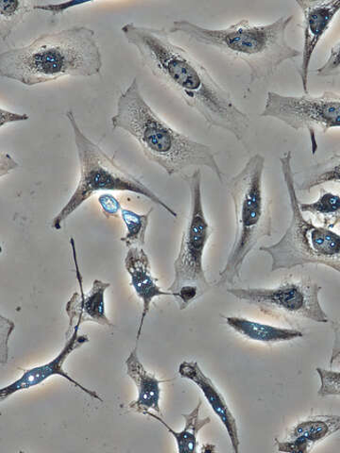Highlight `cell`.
I'll use <instances>...</instances> for the list:
<instances>
[{
    "mask_svg": "<svg viewBox=\"0 0 340 453\" xmlns=\"http://www.w3.org/2000/svg\"><path fill=\"white\" fill-rule=\"evenodd\" d=\"M121 32L153 76L176 92L209 127L228 132L244 143L250 129L247 113L205 65L170 39L165 28L127 23Z\"/></svg>",
    "mask_w": 340,
    "mask_h": 453,
    "instance_id": "obj_1",
    "label": "cell"
},
{
    "mask_svg": "<svg viewBox=\"0 0 340 453\" xmlns=\"http://www.w3.org/2000/svg\"><path fill=\"white\" fill-rule=\"evenodd\" d=\"M102 69L101 47L87 26L42 35L28 45L0 54V77L28 88L66 77L97 76Z\"/></svg>",
    "mask_w": 340,
    "mask_h": 453,
    "instance_id": "obj_2",
    "label": "cell"
},
{
    "mask_svg": "<svg viewBox=\"0 0 340 453\" xmlns=\"http://www.w3.org/2000/svg\"><path fill=\"white\" fill-rule=\"evenodd\" d=\"M112 129L135 138L146 158L172 177L190 167H206L223 183V173L210 146L191 139L163 120L142 95L135 78L120 96Z\"/></svg>",
    "mask_w": 340,
    "mask_h": 453,
    "instance_id": "obj_3",
    "label": "cell"
},
{
    "mask_svg": "<svg viewBox=\"0 0 340 453\" xmlns=\"http://www.w3.org/2000/svg\"><path fill=\"white\" fill-rule=\"evenodd\" d=\"M292 20V16H283L268 24L241 19L220 30L177 20L167 32L190 38L244 63L250 70L246 96L254 83L267 81L282 65L301 57L302 51L291 47L287 41V31Z\"/></svg>",
    "mask_w": 340,
    "mask_h": 453,
    "instance_id": "obj_4",
    "label": "cell"
},
{
    "mask_svg": "<svg viewBox=\"0 0 340 453\" xmlns=\"http://www.w3.org/2000/svg\"><path fill=\"white\" fill-rule=\"evenodd\" d=\"M265 164L261 154H254L236 175L227 180L234 204L236 235L217 280V288L236 285L248 255L260 240L273 235L271 205L264 188Z\"/></svg>",
    "mask_w": 340,
    "mask_h": 453,
    "instance_id": "obj_5",
    "label": "cell"
},
{
    "mask_svg": "<svg viewBox=\"0 0 340 453\" xmlns=\"http://www.w3.org/2000/svg\"><path fill=\"white\" fill-rule=\"evenodd\" d=\"M77 148L80 177L77 187L68 202L52 219V229L59 231L68 218L91 196L98 192H130L148 198L160 206L169 216L178 218L175 210L165 203L144 182L128 173L101 147L95 143L80 127L73 110L66 112Z\"/></svg>",
    "mask_w": 340,
    "mask_h": 453,
    "instance_id": "obj_6",
    "label": "cell"
},
{
    "mask_svg": "<svg viewBox=\"0 0 340 453\" xmlns=\"http://www.w3.org/2000/svg\"><path fill=\"white\" fill-rule=\"evenodd\" d=\"M280 164L290 198L291 218L287 231L278 242L263 246L259 250L271 257L272 272L322 265L340 274V234L305 219L297 195L292 152L283 153Z\"/></svg>",
    "mask_w": 340,
    "mask_h": 453,
    "instance_id": "obj_7",
    "label": "cell"
},
{
    "mask_svg": "<svg viewBox=\"0 0 340 453\" xmlns=\"http://www.w3.org/2000/svg\"><path fill=\"white\" fill-rule=\"evenodd\" d=\"M190 192V211L174 262V280L167 291L174 294L180 310L187 309L212 288L207 280L204 257L212 230L203 201V174L200 168L183 176Z\"/></svg>",
    "mask_w": 340,
    "mask_h": 453,
    "instance_id": "obj_8",
    "label": "cell"
},
{
    "mask_svg": "<svg viewBox=\"0 0 340 453\" xmlns=\"http://www.w3.org/2000/svg\"><path fill=\"white\" fill-rule=\"evenodd\" d=\"M321 289L310 280H290L273 288H232L226 291L267 316L328 323V315L320 302Z\"/></svg>",
    "mask_w": 340,
    "mask_h": 453,
    "instance_id": "obj_9",
    "label": "cell"
},
{
    "mask_svg": "<svg viewBox=\"0 0 340 453\" xmlns=\"http://www.w3.org/2000/svg\"><path fill=\"white\" fill-rule=\"evenodd\" d=\"M261 118L274 119L295 131L328 133L340 127V94L325 91L319 96H288L269 91Z\"/></svg>",
    "mask_w": 340,
    "mask_h": 453,
    "instance_id": "obj_10",
    "label": "cell"
},
{
    "mask_svg": "<svg viewBox=\"0 0 340 453\" xmlns=\"http://www.w3.org/2000/svg\"><path fill=\"white\" fill-rule=\"evenodd\" d=\"M80 328L81 327H77L73 334L66 335L65 346L58 356L53 360L45 365L27 370L18 380L2 388V390H0V402L4 403L14 394L40 386L50 377L58 375L71 382V384L81 392L88 394L91 398L104 403V399L101 395L83 387L78 380L71 378L64 368V365L70 354L80 349L82 345L89 342V337L87 334H79Z\"/></svg>",
    "mask_w": 340,
    "mask_h": 453,
    "instance_id": "obj_11",
    "label": "cell"
},
{
    "mask_svg": "<svg viewBox=\"0 0 340 453\" xmlns=\"http://www.w3.org/2000/svg\"><path fill=\"white\" fill-rule=\"evenodd\" d=\"M70 246L73 249L80 291L74 292L66 304V313L68 317V328L66 335L73 334L84 322H95L112 327V324L106 315L105 308V292L111 287V283L95 280L91 290L89 293H84L83 279L79 266L74 238H70Z\"/></svg>",
    "mask_w": 340,
    "mask_h": 453,
    "instance_id": "obj_12",
    "label": "cell"
},
{
    "mask_svg": "<svg viewBox=\"0 0 340 453\" xmlns=\"http://www.w3.org/2000/svg\"><path fill=\"white\" fill-rule=\"evenodd\" d=\"M302 12L304 45L299 68L303 90L309 94V70L312 58L321 39L328 32L336 14L340 12V0L336 2H305L296 0Z\"/></svg>",
    "mask_w": 340,
    "mask_h": 453,
    "instance_id": "obj_13",
    "label": "cell"
},
{
    "mask_svg": "<svg viewBox=\"0 0 340 453\" xmlns=\"http://www.w3.org/2000/svg\"><path fill=\"white\" fill-rule=\"evenodd\" d=\"M339 431L340 416H311L295 424L282 441L275 439V444L282 452L309 453Z\"/></svg>",
    "mask_w": 340,
    "mask_h": 453,
    "instance_id": "obj_14",
    "label": "cell"
},
{
    "mask_svg": "<svg viewBox=\"0 0 340 453\" xmlns=\"http://www.w3.org/2000/svg\"><path fill=\"white\" fill-rule=\"evenodd\" d=\"M124 263L126 271L131 277L132 287L143 304L136 335V339L139 340L152 301L162 296H174V294L162 290L156 282L151 273L150 258L143 248H129Z\"/></svg>",
    "mask_w": 340,
    "mask_h": 453,
    "instance_id": "obj_15",
    "label": "cell"
},
{
    "mask_svg": "<svg viewBox=\"0 0 340 453\" xmlns=\"http://www.w3.org/2000/svg\"><path fill=\"white\" fill-rule=\"evenodd\" d=\"M178 372L180 376L191 380L201 389L210 407L214 411L228 434L233 450L238 452L240 438L236 419L214 382L205 374L197 362L183 361L179 365Z\"/></svg>",
    "mask_w": 340,
    "mask_h": 453,
    "instance_id": "obj_16",
    "label": "cell"
},
{
    "mask_svg": "<svg viewBox=\"0 0 340 453\" xmlns=\"http://www.w3.org/2000/svg\"><path fill=\"white\" fill-rule=\"evenodd\" d=\"M125 365L128 376L134 380L138 390L137 399L128 404V408L144 416L151 411L162 415L160 400L161 384L164 381L146 370L138 357L136 349L131 351Z\"/></svg>",
    "mask_w": 340,
    "mask_h": 453,
    "instance_id": "obj_17",
    "label": "cell"
},
{
    "mask_svg": "<svg viewBox=\"0 0 340 453\" xmlns=\"http://www.w3.org/2000/svg\"><path fill=\"white\" fill-rule=\"evenodd\" d=\"M227 324L241 336L252 342L265 344H275L292 342L305 336L299 330L276 327V326L253 321L246 318L227 317Z\"/></svg>",
    "mask_w": 340,
    "mask_h": 453,
    "instance_id": "obj_18",
    "label": "cell"
},
{
    "mask_svg": "<svg viewBox=\"0 0 340 453\" xmlns=\"http://www.w3.org/2000/svg\"><path fill=\"white\" fill-rule=\"evenodd\" d=\"M202 405L203 403L200 400L190 413L182 415L184 428L181 432L174 431L160 416L152 414L151 412H148L145 416L158 420L170 434L174 435L179 452L193 453L197 451L198 446V433L211 422L208 417L205 418H200Z\"/></svg>",
    "mask_w": 340,
    "mask_h": 453,
    "instance_id": "obj_19",
    "label": "cell"
},
{
    "mask_svg": "<svg viewBox=\"0 0 340 453\" xmlns=\"http://www.w3.org/2000/svg\"><path fill=\"white\" fill-rule=\"evenodd\" d=\"M329 182L340 183V153L310 166L302 178L295 179L297 192H309Z\"/></svg>",
    "mask_w": 340,
    "mask_h": 453,
    "instance_id": "obj_20",
    "label": "cell"
},
{
    "mask_svg": "<svg viewBox=\"0 0 340 453\" xmlns=\"http://www.w3.org/2000/svg\"><path fill=\"white\" fill-rule=\"evenodd\" d=\"M304 214L314 216L322 226L333 230L340 224V196L321 188L318 200L311 203H300Z\"/></svg>",
    "mask_w": 340,
    "mask_h": 453,
    "instance_id": "obj_21",
    "label": "cell"
},
{
    "mask_svg": "<svg viewBox=\"0 0 340 453\" xmlns=\"http://www.w3.org/2000/svg\"><path fill=\"white\" fill-rule=\"evenodd\" d=\"M37 4L35 2H18V0L0 2V38L3 42L10 37L26 14L35 11Z\"/></svg>",
    "mask_w": 340,
    "mask_h": 453,
    "instance_id": "obj_22",
    "label": "cell"
},
{
    "mask_svg": "<svg viewBox=\"0 0 340 453\" xmlns=\"http://www.w3.org/2000/svg\"><path fill=\"white\" fill-rule=\"evenodd\" d=\"M120 214L127 229L125 236L121 238V242L128 249L133 247L143 248L151 210L147 214L140 215L132 210L122 208Z\"/></svg>",
    "mask_w": 340,
    "mask_h": 453,
    "instance_id": "obj_23",
    "label": "cell"
},
{
    "mask_svg": "<svg viewBox=\"0 0 340 453\" xmlns=\"http://www.w3.org/2000/svg\"><path fill=\"white\" fill-rule=\"evenodd\" d=\"M316 372L321 379L318 395L321 398H325V396H340V372L325 370L322 367H317Z\"/></svg>",
    "mask_w": 340,
    "mask_h": 453,
    "instance_id": "obj_24",
    "label": "cell"
},
{
    "mask_svg": "<svg viewBox=\"0 0 340 453\" xmlns=\"http://www.w3.org/2000/svg\"><path fill=\"white\" fill-rule=\"evenodd\" d=\"M316 74L321 78L340 76V39L331 49L328 60L316 70Z\"/></svg>",
    "mask_w": 340,
    "mask_h": 453,
    "instance_id": "obj_25",
    "label": "cell"
},
{
    "mask_svg": "<svg viewBox=\"0 0 340 453\" xmlns=\"http://www.w3.org/2000/svg\"><path fill=\"white\" fill-rule=\"evenodd\" d=\"M98 203L101 204L104 215L108 219L116 218L122 210L118 198L110 193L99 196Z\"/></svg>",
    "mask_w": 340,
    "mask_h": 453,
    "instance_id": "obj_26",
    "label": "cell"
},
{
    "mask_svg": "<svg viewBox=\"0 0 340 453\" xmlns=\"http://www.w3.org/2000/svg\"><path fill=\"white\" fill-rule=\"evenodd\" d=\"M85 4H85V3H78V2H69V3H62V4H44L38 3L35 6V11H42V12H48L54 16H58V14H62L66 11L71 8L85 5Z\"/></svg>",
    "mask_w": 340,
    "mask_h": 453,
    "instance_id": "obj_27",
    "label": "cell"
},
{
    "mask_svg": "<svg viewBox=\"0 0 340 453\" xmlns=\"http://www.w3.org/2000/svg\"><path fill=\"white\" fill-rule=\"evenodd\" d=\"M331 328L334 332V343L329 365L333 367L340 364V320H332Z\"/></svg>",
    "mask_w": 340,
    "mask_h": 453,
    "instance_id": "obj_28",
    "label": "cell"
},
{
    "mask_svg": "<svg viewBox=\"0 0 340 453\" xmlns=\"http://www.w3.org/2000/svg\"><path fill=\"white\" fill-rule=\"evenodd\" d=\"M0 113H2V119H0V127H2V129H4V127L7 125L30 119V117H28L27 113L13 112L5 110L4 108L0 110Z\"/></svg>",
    "mask_w": 340,
    "mask_h": 453,
    "instance_id": "obj_29",
    "label": "cell"
},
{
    "mask_svg": "<svg viewBox=\"0 0 340 453\" xmlns=\"http://www.w3.org/2000/svg\"><path fill=\"white\" fill-rule=\"evenodd\" d=\"M19 167V164L14 160L8 153L3 152L2 158H0V177L4 178L9 174L12 170Z\"/></svg>",
    "mask_w": 340,
    "mask_h": 453,
    "instance_id": "obj_30",
    "label": "cell"
}]
</instances>
